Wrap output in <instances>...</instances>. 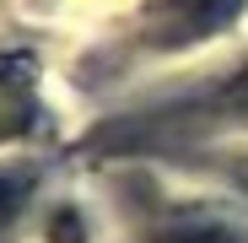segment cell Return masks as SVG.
Wrapping results in <instances>:
<instances>
[{"label": "cell", "mask_w": 248, "mask_h": 243, "mask_svg": "<svg viewBox=\"0 0 248 243\" xmlns=\"http://www.w3.org/2000/svg\"><path fill=\"white\" fill-rule=\"evenodd\" d=\"M237 11H243V0H162L146 16V38L156 49H184V44L221 32Z\"/></svg>", "instance_id": "6da1fadb"}, {"label": "cell", "mask_w": 248, "mask_h": 243, "mask_svg": "<svg viewBox=\"0 0 248 243\" xmlns=\"http://www.w3.org/2000/svg\"><path fill=\"white\" fill-rule=\"evenodd\" d=\"M151 243H248V232L221 222H178V227H162Z\"/></svg>", "instance_id": "7a4b0ae2"}, {"label": "cell", "mask_w": 248, "mask_h": 243, "mask_svg": "<svg viewBox=\"0 0 248 243\" xmlns=\"http://www.w3.org/2000/svg\"><path fill=\"white\" fill-rule=\"evenodd\" d=\"M27 189H32L27 173H0V238L16 227V216H22V206H27Z\"/></svg>", "instance_id": "3957f363"}, {"label": "cell", "mask_w": 248, "mask_h": 243, "mask_svg": "<svg viewBox=\"0 0 248 243\" xmlns=\"http://www.w3.org/2000/svg\"><path fill=\"white\" fill-rule=\"evenodd\" d=\"M221 108H237V113H248V65L227 81V92H221Z\"/></svg>", "instance_id": "277c9868"}]
</instances>
